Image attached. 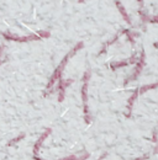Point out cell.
<instances>
[{"label":"cell","mask_w":158,"mask_h":160,"mask_svg":"<svg viewBox=\"0 0 158 160\" xmlns=\"http://www.w3.org/2000/svg\"><path fill=\"white\" fill-rule=\"evenodd\" d=\"M146 158H147V157H142V158H140V159H136V160H145Z\"/></svg>","instance_id":"1"},{"label":"cell","mask_w":158,"mask_h":160,"mask_svg":"<svg viewBox=\"0 0 158 160\" xmlns=\"http://www.w3.org/2000/svg\"><path fill=\"white\" fill-rule=\"evenodd\" d=\"M105 155H106V154H104V155H103V157H101V158H100V159H99V160H101V159H103V158H105Z\"/></svg>","instance_id":"2"}]
</instances>
